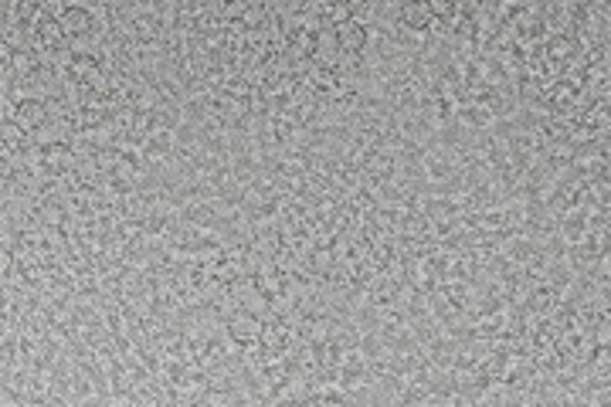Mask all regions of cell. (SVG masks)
I'll list each match as a JSON object with an SVG mask.
<instances>
[{"instance_id": "6da1fadb", "label": "cell", "mask_w": 611, "mask_h": 407, "mask_svg": "<svg viewBox=\"0 0 611 407\" xmlns=\"http://www.w3.org/2000/svg\"><path fill=\"white\" fill-rule=\"evenodd\" d=\"M45 102H38V99H24L21 102V109H17V119H21V126H38L45 123Z\"/></svg>"}, {"instance_id": "7a4b0ae2", "label": "cell", "mask_w": 611, "mask_h": 407, "mask_svg": "<svg viewBox=\"0 0 611 407\" xmlns=\"http://www.w3.org/2000/svg\"><path fill=\"white\" fill-rule=\"evenodd\" d=\"M92 24V14L89 11H78V7H68L65 14H61V28L68 34H78V31H89Z\"/></svg>"}]
</instances>
